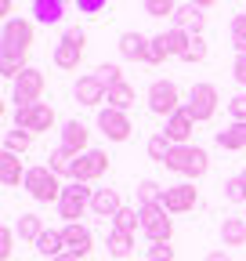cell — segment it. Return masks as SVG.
Listing matches in <instances>:
<instances>
[{"label":"cell","instance_id":"cell-1","mask_svg":"<svg viewBox=\"0 0 246 261\" xmlns=\"http://www.w3.org/2000/svg\"><path fill=\"white\" fill-rule=\"evenodd\" d=\"M163 167L174 171V174H181V178H203L206 167H210V156L199 145H174Z\"/></svg>","mask_w":246,"mask_h":261},{"label":"cell","instance_id":"cell-2","mask_svg":"<svg viewBox=\"0 0 246 261\" xmlns=\"http://www.w3.org/2000/svg\"><path fill=\"white\" fill-rule=\"evenodd\" d=\"M25 192L33 196L37 203H58L62 192H66V185L58 181V174L47 167V163H40V167L25 171Z\"/></svg>","mask_w":246,"mask_h":261},{"label":"cell","instance_id":"cell-3","mask_svg":"<svg viewBox=\"0 0 246 261\" xmlns=\"http://www.w3.org/2000/svg\"><path fill=\"white\" fill-rule=\"evenodd\" d=\"M148 113L152 116H163V120H170L177 109H184L181 106V91H177V84L174 80H156L148 87Z\"/></svg>","mask_w":246,"mask_h":261},{"label":"cell","instance_id":"cell-4","mask_svg":"<svg viewBox=\"0 0 246 261\" xmlns=\"http://www.w3.org/2000/svg\"><path fill=\"white\" fill-rule=\"evenodd\" d=\"M0 51H18V55H29L37 44V25L29 18H8L4 22V33H0Z\"/></svg>","mask_w":246,"mask_h":261},{"label":"cell","instance_id":"cell-5","mask_svg":"<svg viewBox=\"0 0 246 261\" xmlns=\"http://www.w3.org/2000/svg\"><path fill=\"white\" fill-rule=\"evenodd\" d=\"M44 91H47V76H44V69H37V65H29V69L15 80V91H11V98L18 102V109H29V106H37L40 98H44Z\"/></svg>","mask_w":246,"mask_h":261},{"label":"cell","instance_id":"cell-6","mask_svg":"<svg viewBox=\"0 0 246 261\" xmlns=\"http://www.w3.org/2000/svg\"><path fill=\"white\" fill-rule=\"evenodd\" d=\"M218 106H221V94H218V87H213V84H196V87L189 91V102H184V109L192 113L196 123L213 120V116H218Z\"/></svg>","mask_w":246,"mask_h":261},{"label":"cell","instance_id":"cell-7","mask_svg":"<svg viewBox=\"0 0 246 261\" xmlns=\"http://www.w3.org/2000/svg\"><path fill=\"white\" fill-rule=\"evenodd\" d=\"M83 44H87L83 29L62 33V40L54 44V65H58V69H66V73L80 69V62H83Z\"/></svg>","mask_w":246,"mask_h":261},{"label":"cell","instance_id":"cell-8","mask_svg":"<svg viewBox=\"0 0 246 261\" xmlns=\"http://www.w3.org/2000/svg\"><path fill=\"white\" fill-rule=\"evenodd\" d=\"M90 196H95V189H87L80 181L66 185V192H62V200H58V214L66 218V225H76L83 218V211L90 207Z\"/></svg>","mask_w":246,"mask_h":261},{"label":"cell","instance_id":"cell-9","mask_svg":"<svg viewBox=\"0 0 246 261\" xmlns=\"http://www.w3.org/2000/svg\"><path fill=\"white\" fill-rule=\"evenodd\" d=\"M141 232H145L152 243H170V236H174V221L167 218V207H163V203L141 207Z\"/></svg>","mask_w":246,"mask_h":261},{"label":"cell","instance_id":"cell-10","mask_svg":"<svg viewBox=\"0 0 246 261\" xmlns=\"http://www.w3.org/2000/svg\"><path fill=\"white\" fill-rule=\"evenodd\" d=\"M15 127L18 130H29V135H44V130L54 127V109L51 102H37V106H29V109H15Z\"/></svg>","mask_w":246,"mask_h":261},{"label":"cell","instance_id":"cell-11","mask_svg":"<svg viewBox=\"0 0 246 261\" xmlns=\"http://www.w3.org/2000/svg\"><path fill=\"white\" fill-rule=\"evenodd\" d=\"M105 171H109V152H102V149H90V152L76 156V163H73V181L90 185V181L105 178Z\"/></svg>","mask_w":246,"mask_h":261},{"label":"cell","instance_id":"cell-12","mask_svg":"<svg viewBox=\"0 0 246 261\" xmlns=\"http://www.w3.org/2000/svg\"><path fill=\"white\" fill-rule=\"evenodd\" d=\"M98 130L109 138V142H127L134 135V123L127 113H119V109H98Z\"/></svg>","mask_w":246,"mask_h":261},{"label":"cell","instance_id":"cell-13","mask_svg":"<svg viewBox=\"0 0 246 261\" xmlns=\"http://www.w3.org/2000/svg\"><path fill=\"white\" fill-rule=\"evenodd\" d=\"M196 203H199V189H196L192 181L167 185V192H163V207H167V214H189V211H196Z\"/></svg>","mask_w":246,"mask_h":261},{"label":"cell","instance_id":"cell-14","mask_svg":"<svg viewBox=\"0 0 246 261\" xmlns=\"http://www.w3.org/2000/svg\"><path fill=\"white\" fill-rule=\"evenodd\" d=\"M73 94H76V102L80 106H90V109H98L105 98H109V87L95 76V73H87V76H80L76 80V87H73Z\"/></svg>","mask_w":246,"mask_h":261},{"label":"cell","instance_id":"cell-15","mask_svg":"<svg viewBox=\"0 0 246 261\" xmlns=\"http://www.w3.org/2000/svg\"><path fill=\"white\" fill-rule=\"evenodd\" d=\"M62 240H66V250L76 254V257H90V250H95V236H90L87 225H62Z\"/></svg>","mask_w":246,"mask_h":261},{"label":"cell","instance_id":"cell-16","mask_svg":"<svg viewBox=\"0 0 246 261\" xmlns=\"http://www.w3.org/2000/svg\"><path fill=\"white\" fill-rule=\"evenodd\" d=\"M192 130H196V120H192V113H189V109H177V113L167 120L163 135H167V142H170V145H189Z\"/></svg>","mask_w":246,"mask_h":261},{"label":"cell","instance_id":"cell-17","mask_svg":"<svg viewBox=\"0 0 246 261\" xmlns=\"http://www.w3.org/2000/svg\"><path fill=\"white\" fill-rule=\"evenodd\" d=\"M62 145H66L69 152H76V156L90 152V130H87V123L83 120H69L66 127H62Z\"/></svg>","mask_w":246,"mask_h":261},{"label":"cell","instance_id":"cell-18","mask_svg":"<svg viewBox=\"0 0 246 261\" xmlns=\"http://www.w3.org/2000/svg\"><path fill=\"white\" fill-rule=\"evenodd\" d=\"M203 25H206V15L199 4H177V15H174V29H184L192 37H203Z\"/></svg>","mask_w":246,"mask_h":261},{"label":"cell","instance_id":"cell-19","mask_svg":"<svg viewBox=\"0 0 246 261\" xmlns=\"http://www.w3.org/2000/svg\"><path fill=\"white\" fill-rule=\"evenodd\" d=\"M148 44L152 37H141V33H123L119 37V55L127 62H148Z\"/></svg>","mask_w":246,"mask_h":261},{"label":"cell","instance_id":"cell-20","mask_svg":"<svg viewBox=\"0 0 246 261\" xmlns=\"http://www.w3.org/2000/svg\"><path fill=\"white\" fill-rule=\"evenodd\" d=\"M90 211H95L98 218H116L123 211V200L116 189H95V196H90Z\"/></svg>","mask_w":246,"mask_h":261},{"label":"cell","instance_id":"cell-21","mask_svg":"<svg viewBox=\"0 0 246 261\" xmlns=\"http://www.w3.org/2000/svg\"><path fill=\"white\" fill-rule=\"evenodd\" d=\"M25 171H29V167H22V156H15V152H4V156H0V181H4L8 189L25 185Z\"/></svg>","mask_w":246,"mask_h":261},{"label":"cell","instance_id":"cell-22","mask_svg":"<svg viewBox=\"0 0 246 261\" xmlns=\"http://www.w3.org/2000/svg\"><path fill=\"white\" fill-rule=\"evenodd\" d=\"M15 232H18V240L22 243H40V236L47 232V228H44V221H40V214H22L18 218V225H15Z\"/></svg>","mask_w":246,"mask_h":261},{"label":"cell","instance_id":"cell-23","mask_svg":"<svg viewBox=\"0 0 246 261\" xmlns=\"http://www.w3.org/2000/svg\"><path fill=\"white\" fill-rule=\"evenodd\" d=\"M221 243L225 247H242L246 243V218H225L221 221Z\"/></svg>","mask_w":246,"mask_h":261},{"label":"cell","instance_id":"cell-24","mask_svg":"<svg viewBox=\"0 0 246 261\" xmlns=\"http://www.w3.org/2000/svg\"><path fill=\"white\" fill-rule=\"evenodd\" d=\"M33 18L37 22H44V25H51V22H62V15H66V4L62 0H33Z\"/></svg>","mask_w":246,"mask_h":261},{"label":"cell","instance_id":"cell-25","mask_svg":"<svg viewBox=\"0 0 246 261\" xmlns=\"http://www.w3.org/2000/svg\"><path fill=\"white\" fill-rule=\"evenodd\" d=\"M160 37H163V47H167L170 58H184V51H189V44H192V33H184V29H167V33H160Z\"/></svg>","mask_w":246,"mask_h":261},{"label":"cell","instance_id":"cell-26","mask_svg":"<svg viewBox=\"0 0 246 261\" xmlns=\"http://www.w3.org/2000/svg\"><path fill=\"white\" fill-rule=\"evenodd\" d=\"M134 102H138V94H134V87H131L127 80H119V84H112V87H109V106H112V109L127 113Z\"/></svg>","mask_w":246,"mask_h":261},{"label":"cell","instance_id":"cell-27","mask_svg":"<svg viewBox=\"0 0 246 261\" xmlns=\"http://www.w3.org/2000/svg\"><path fill=\"white\" fill-rule=\"evenodd\" d=\"M73 163H76V152H69L66 145H58V149L47 156V167H51L58 178H73Z\"/></svg>","mask_w":246,"mask_h":261},{"label":"cell","instance_id":"cell-28","mask_svg":"<svg viewBox=\"0 0 246 261\" xmlns=\"http://www.w3.org/2000/svg\"><path fill=\"white\" fill-rule=\"evenodd\" d=\"M218 145H221V149H228V152L246 149V123H232V127L218 130Z\"/></svg>","mask_w":246,"mask_h":261},{"label":"cell","instance_id":"cell-29","mask_svg":"<svg viewBox=\"0 0 246 261\" xmlns=\"http://www.w3.org/2000/svg\"><path fill=\"white\" fill-rule=\"evenodd\" d=\"M134 192H138V211H141V207H152V203H163V192H167V189H163L160 181L145 178V181H138Z\"/></svg>","mask_w":246,"mask_h":261},{"label":"cell","instance_id":"cell-30","mask_svg":"<svg viewBox=\"0 0 246 261\" xmlns=\"http://www.w3.org/2000/svg\"><path fill=\"white\" fill-rule=\"evenodd\" d=\"M37 250L44 254V257H58V254H66V240H62V228H47V232L40 236V243H37Z\"/></svg>","mask_w":246,"mask_h":261},{"label":"cell","instance_id":"cell-31","mask_svg":"<svg viewBox=\"0 0 246 261\" xmlns=\"http://www.w3.org/2000/svg\"><path fill=\"white\" fill-rule=\"evenodd\" d=\"M112 228H119V232H138V228H141V211L138 207H123L116 218H112Z\"/></svg>","mask_w":246,"mask_h":261},{"label":"cell","instance_id":"cell-32","mask_svg":"<svg viewBox=\"0 0 246 261\" xmlns=\"http://www.w3.org/2000/svg\"><path fill=\"white\" fill-rule=\"evenodd\" d=\"M131 250H134V236L112 228V232H109V254L112 257H131Z\"/></svg>","mask_w":246,"mask_h":261},{"label":"cell","instance_id":"cell-33","mask_svg":"<svg viewBox=\"0 0 246 261\" xmlns=\"http://www.w3.org/2000/svg\"><path fill=\"white\" fill-rule=\"evenodd\" d=\"M29 145H33V135H29V130H8L4 135V152H15V156H22Z\"/></svg>","mask_w":246,"mask_h":261},{"label":"cell","instance_id":"cell-34","mask_svg":"<svg viewBox=\"0 0 246 261\" xmlns=\"http://www.w3.org/2000/svg\"><path fill=\"white\" fill-rule=\"evenodd\" d=\"M145 149H148V160H156V163H167V156H170V149H174V145L167 142V135L160 130V135H152V138H148V145H145Z\"/></svg>","mask_w":246,"mask_h":261},{"label":"cell","instance_id":"cell-35","mask_svg":"<svg viewBox=\"0 0 246 261\" xmlns=\"http://www.w3.org/2000/svg\"><path fill=\"white\" fill-rule=\"evenodd\" d=\"M228 29H232V47H235V55H246V11L235 15Z\"/></svg>","mask_w":246,"mask_h":261},{"label":"cell","instance_id":"cell-36","mask_svg":"<svg viewBox=\"0 0 246 261\" xmlns=\"http://www.w3.org/2000/svg\"><path fill=\"white\" fill-rule=\"evenodd\" d=\"M225 200H232V203H246V178H242V174H235V178L225 181Z\"/></svg>","mask_w":246,"mask_h":261},{"label":"cell","instance_id":"cell-37","mask_svg":"<svg viewBox=\"0 0 246 261\" xmlns=\"http://www.w3.org/2000/svg\"><path fill=\"white\" fill-rule=\"evenodd\" d=\"M145 11L152 15V18H174L177 15V4H174V0H145Z\"/></svg>","mask_w":246,"mask_h":261},{"label":"cell","instance_id":"cell-38","mask_svg":"<svg viewBox=\"0 0 246 261\" xmlns=\"http://www.w3.org/2000/svg\"><path fill=\"white\" fill-rule=\"evenodd\" d=\"M95 76L105 84V87H112V84H119L123 80V73H119V65H112V62H105V65H98L95 69Z\"/></svg>","mask_w":246,"mask_h":261},{"label":"cell","instance_id":"cell-39","mask_svg":"<svg viewBox=\"0 0 246 261\" xmlns=\"http://www.w3.org/2000/svg\"><path fill=\"white\" fill-rule=\"evenodd\" d=\"M170 55H167V47H163V37H152V44H148V62L145 65H160V62H167Z\"/></svg>","mask_w":246,"mask_h":261},{"label":"cell","instance_id":"cell-40","mask_svg":"<svg viewBox=\"0 0 246 261\" xmlns=\"http://www.w3.org/2000/svg\"><path fill=\"white\" fill-rule=\"evenodd\" d=\"M15 236H18L15 228H8V225L0 228V257H4V261H8V257L15 254Z\"/></svg>","mask_w":246,"mask_h":261},{"label":"cell","instance_id":"cell-41","mask_svg":"<svg viewBox=\"0 0 246 261\" xmlns=\"http://www.w3.org/2000/svg\"><path fill=\"white\" fill-rule=\"evenodd\" d=\"M228 116H232L235 123H246V91H242V94H235L232 102H228Z\"/></svg>","mask_w":246,"mask_h":261},{"label":"cell","instance_id":"cell-42","mask_svg":"<svg viewBox=\"0 0 246 261\" xmlns=\"http://www.w3.org/2000/svg\"><path fill=\"white\" fill-rule=\"evenodd\" d=\"M203 58H206V40L203 37H192V44H189V51H184L181 62H203Z\"/></svg>","mask_w":246,"mask_h":261},{"label":"cell","instance_id":"cell-43","mask_svg":"<svg viewBox=\"0 0 246 261\" xmlns=\"http://www.w3.org/2000/svg\"><path fill=\"white\" fill-rule=\"evenodd\" d=\"M148 261H174V247L170 243H152L148 247Z\"/></svg>","mask_w":246,"mask_h":261},{"label":"cell","instance_id":"cell-44","mask_svg":"<svg viewBox=\"0 0 246 261\" xmlns=\"http://www.w3.org/2000/svg\"><path fill=\"white\" fill-rule=\"evenodd\" d=\"M76 8H80L83 15H98V11H105L109 4H105V0H76Z\"/></svg>","mask_w":246,"mask_h":261},{"label":"cell","instance_id":"cell-45","mask_svg":"<svg viewBox=\"0 0 246 261\" xmlns=\"http://www.w3.org/2000/svg\"><path fill=\"white\" fill-rule=\"evenodd\" d=\"M232 76H235V84L246 87V55H235V62H232Z\"/></svg>","mask_w":246,"mask_h":261},{"label":"cell","instance_id":"cell-46","mask_svg":"<svg viewBox=\"0 0 246 261\" xmlns=\"http://www.w3.org/2000/svg\"><path fill=\"white\" fill-rule=\"evenodd\" d=\"M206 261H232V257H228L225 250H210V254H206Z\"/></svg>","mask_w":246,"mask_h":261},{"label":"cell","instance_id":"cell-47","mask_svg":"<svg viewBox=\"0 0 246 261\" xmlns=\"http://www.w3.org/2000/svg\"><path fill=\"white\" fill-rule=\"evenodd\" d=\"M54 261H83V257H76V254H69V250H66V254H58Z\"/></svg>","mask_w":246,"mask_h":261},{"label":"cell","instance_id":"cell-48","mask_svg":"<svg viewBox=\"0 0 246 261\" xmlns=\"http://www.w3.org/2000/svg\"><path fill=\"white\" fill-rule=\"evenodd\" d=\"M242 178H246V171H242Z\"/></svg>","mask_w":246,"mask_h":261}]
</instances>
